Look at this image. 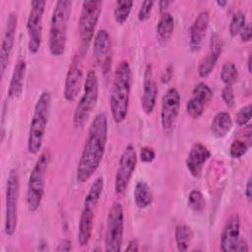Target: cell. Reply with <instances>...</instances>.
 <instances>
[{"label": "cell", "mask_w": 252, "mask_h": 252, "mask_svg": "<svg viewBox=\"0 0 252 252\" xmlns=\"http://www.w3.org/2000/svg\"><path fill=\"white\" fill-rule=\"evenodd\" d=\"M174 32V18L169 12L160 14L156 27L157 42L160 46H166L170 41Z\"/></svg>", "instance_id": "cell-24"}, {"label": "cell", "mask_w": 252, "mask_h": 252, "mask_svg": "<svg viewBox=\"0 0 252 252\" xmlns=\"http://www.w3.org/2000/svg\"><path fill=\"white\" fill-rule=\"evenodd\" d=\"M173 72H174V68L172 64H168L165 69L163 70L161 76H160V82L162 84H167L170 82V80L172 79L173 76Z\"/></svg>", "instance_id": "cell-39"}, {"label": "cell", "mask_w": 252, "mask_h": 252, "mask_svg": "<svg viewBox=\"0 0 252 252\" xmlns=\"http://www.w3.org/2000/svg\"><path fill=\"white\" fill-rule=\"evenodd\" d=\"M188 207L196 214H202L206 208V200L203 193L198 189H193L188 195Z\"/></svg>", "instance_id": "cell-31"}, {"label": "cell", "mask_w": 252, "mask_h": 252, "mask_svg": "<svg viewBox=\"0 0 252 252\" xmlns=\"http://www.w3.org/2000/svg\"><path fill=\"white\" fill-rule=\"evenodd\" d=\"M20 196V176L16 168H11L6 182L4 231L12 236L18 226V204Z\"/></svg>", "instance_id": "cell-8"}, {"label": "cell", "mask_w": 252, "mask_h": 252, "mask_svg": "<svg viewBox=\"0 0 252 252\" xmlns=\"http://www.w3.org/2000/svg\"><path fill=\"white\" fill-rule=\"evenodd\" d=\"M71 11L72 1L70 0H58L53 7L48 33V50L54 57H59L65 52Z\"/></svg>", "instance_id": "cell-3"}, {"label": "cell", "mask_w": 252, "mask_h": 252, "mask_svg": "<svg viewBox=\"0 0 252 252\" xmlns=\"http://www.w3.org/2000/svg\"><path fill=\"white\" fill-rule=\"evenodd\" d=\"M172 2L169 1V0H160L158 2V8H159V11H160V14L163 13V12H166V9L168 8V6L171 4Z\"/></svg>", "instance_id": "cell-44"}, {"label": "cell", "mask_w": 252, "mask_h": 252, "mask_svg": "<svg viewBox=\"0 0 252 252\" xmlns=\"http://www.w3.org/2000/svg\"><path fill=\"white\" fill-rule=\"evenodd\" d=\"M155 4V1L153 0H146L143 1L141 4V7L138 11V19L139 21H146L151 17V13L153 10V6Z\"/></svg>", "instance_id": "cell-35"}, {"label": "cell", "mask_w": 252, "mask_h": 252, "mask_svg": "<svg viewBox=\"0 0 252 252\" xmlns=\"http://www.w3.org/2000/svg\"><path fill=\"white\" fill-rule=\"evenodd\" d=\"M111 49V38L108 32L100 29L96 32L93 39V51L95 59L102 63V68L107 71L110 66L109 52Z\"/></svg>", "instance_id": "cell-21"}, {"label": "cell", "mask_w": 252, "mask_h": 252, "mask_svg": "<svg viewBox=\"0 0 252 252\" xmlns=\"http://www.w3.org/2000/svg\"><path fill=\"white\" fill-rule=\"evenodd\" d=\"M158 84L154 76L153 66L148 64L144 71L143 79V94L141 97V106L143 111L150 115L156 106L158 96Z\"/></svg>", "instance_id": "cell-16"}, {"label": "cell", "mask_w": 252, "mask_h": 252, "mask_svg": "<svg viewBox=\"0 0 252 252\" xmlns=\"http://www.w3.org/2000/svg\"><path fill=\"white\" fill-rule=\"evenodd\" d=\"M244 194H245L246 200L250 203L251 200H252V186H251V177H250V176L248 177V179H247V181H246Z\"/></svg>", "instance_id": "cell-41"}, {"label": "cell", "mask_w": 252, "mask_h": 252, "mask_svg": "<svg viewBox=\"0 0 252 252\" xmlns=\"http://www.w3.org/2000/svg\"><path fill=\"white\" fill-rule=\"evenodd\" d=\"M83 58L84 56L78 51L75 53L69 64L63 90V95L67 101H73L84 86Z\"/></svg>", "instance_id": "cell-13"}, {"label": "cell", "mask_w": 252, "mask_h": 252, "mask_svg": "<svg viewBox=\"0 0 252 252\" xmlns=\"http://www.w3.org/2000/svg\"><path fill=\"white\" fill-rule=\"evenodd\" d=\"M249 250V247H248V244L245 240L243 239H239L238 241V244L235 248V251H239V252H247Z\"/></svg>", "instance_id": "cell-43"}, {"label": "cell", "mask_w": 252, "mask_h": 252, "mask_svg": "<svg viewBox=\"0 0 252 252\" xmlns=\"http://www.w3.org/2000/svg\"><path fill=\"white\" fill-rule=\"evenodd\" d=\"M156 158V152L150 146H144L140 150V159L145 163H150Z\"/></svg>", "instance_id": "cell-37"}, {"label": "cell", "mask_w": 252, "mask_h": 252, "mask_svg": "<svg viewBox=\"0 0 252 252\" xmlns=\"http://www.w3.org/2000/svg\"><path fill=\"white\" fill-rule=\"evenodd\" d=\"M216 4H217L219 7L223 8V7H225V6H226L227 1H225V0H218V1L216 2Z\"/></svg>", "instance_id": "cell-45"}, {"label": "cell", "mask_w": 252, "mask_h": 252, "mask_svg": "<svg viewBox=\"0 0 252 252\" xmlns=\"http://www.w3.org/2000/svg\"><path fill=\"white\" fill-rule=\"evenodd\" d=\"M125 251H131V252L139 251V241H138V239H136V238L131 239L128 242V244L125 248Z\"/></svg>", "instance_id": "cell-42"}, {"label": "cell", "mask_w": 252, "mask_h": 252, "mask_svg": "<svg viewBox=\"0 0 252 252\" xmlns=\"http://www.w3.org/2000/svg\"><path fill=\"white\" fill-rule=\"evenodd\" d=\"M210 23V14L208 11H201L189 29V47L192 52H198L204 42Z\"/></svg>", "instance_id": "cell-18"}, {"label": "cell", "mask_w": 252, "mask_h": 252, "mask_svg": "<svg viewBox=\"0 0 252 252\" xmlns=\"http://www.w3.org/2000/svg\"><path fill=\"white\" fill-rule=\"evenodd\" d=\"M240 38L243 42H249L252 37V27L251 23H246L241 32H239Z\"/></svg>", "instance_id": "cell-38"}, {"label": "cell", "mask_w": 252, "mask_h": 252, "mask_svg": "<svg viewBox=\"0 0 252 252\" xmlns=\"http://www.w3.org/2000/svg\"><path fill=\"white\" fill-rule=\"evenodd\" d=\"M210 158L211 152L206 145L200 142L193 144L185 160V164L189 173L193 177L199 178L202 174L205 163Z\"/></svg>", "instance_id": "cell-17"}, {"label": "cell", "mask_w": 252, "mask_h": 252, "mask_svg": "<svg viewBox=\"0 0 252 252\" xmlns=\"http://www.w3.org/2000/svg\"><path fill=\"white\" fill-rule=\"evenodd\" d=\"M134 2L132 0H118L115 2L113 10V18L119 25L124 24L131 13Z\"/></svg>", "instance_id": "cell-29"}, {"label": "cell", "mask_w": 252, "mask_h": 252, "mask_svg": "<svg viewBox=\"0 0 252 252\" xmlns=\"http://www.w3.org/2000/svg\"><path fill=\"white\" fill-rule=\"evenodd\" d=\"M251 61H252V57H251V55H249L248 59H247V70H248V73H251Z\"/></svg>", "instance_id": "cell-46"}, {"label": "cell", "mask_w": 252, "mask_h": 252, "mask_svg": "<svg viewBox=\"0 0 252 252\" xmlns=\"http://www.w3.org/2000/svg\"><path fill=\"white\" fill-rule=\"evenodd\" d=\"M134 202L140 209H146L150 207L154 202V193L150 185L144 181L139 180L135 184L134 188Z\"/></svg>", "instance_id": "cell-26"}, {"label": "cell", "mask_w": 252, "mask_h": 252, "mask_svg": "<svg viewBox=\"0 0 252 252\" xmlns=\"http://www.w3.org/2000/svg\"><path fill=\"white\" fill-rule=\"evenodd\" d=\"M51 106V94L48 91H43L33 108V113L31 119L27 148L32 155H36L41 150L46 127L48 124L49 112Z\"/></svg>", "instance_id": "cell-4"}, {"label": "cell", "mask_w": 252, "mask_h": 252, "mask_svg": "<svg viewBox=\"0 0 252 252\" xmlns=\"http://www.w3.org/2000/svg\"><path fill=\"white\" fill-rule=\"evenodd\" d=\"M232 124V118L227 111H219L214 115L211 121L210 130L215 138L221 139L231 130Z\"/></svg>", "instance_id": "cell-25"}, {"label": "cell", "mask_w": 252, "mask_h": 252, "mask_svg": "<svg viewBox=\"0 0 252 252\" xmlns=\"http://www.w3.org/2000/svg\"><path fill=\"white\" fill-rule=\"evenodd\" d=\"M103 188H104V178L102 176H98L92 183L88 193L86 194L84 205L94 208L101 196Z\"/></svg>", "instance_id": "cell-28"}, {"label": "cell", "mask_w": 252, "mask_h": 252, "mask_svg": "<svg viewBox=\"0 0 252 252\" xmlns=\"http://www.w3.org/2000/svg\"><path fill=\"white\" fill-rule=\"evenodd\" d=\"M108 137V120L105 112L97 113L92 120L88 136L77 165L76 179L79 183L88 181L96 171L103 158Z\"/></svg>", "instance_id": "cell-1"}, {"label": "cell", "mask_w": 252, "mask_h": 252, "mask_svg": "<svg viewBox=\"0 0 252 252\" xmlns=\"http://www.w3.org/2000/svg\"><path fill=\"white\" fill-rule=\"evenodd\" d=\"M132 85V70L127 60H121L115 68L109 106L115 123H122L128 114L130 92Z\"/></svg>", "instance_id": "cell-2"}, {"label": "cell", "mask_w": 252, "mask_h": 252, "mask_svg": "<svg viewBox=\"0 0 252 252\" xmlns=\"http://www.w3.org/2000/svg\"><path fill=\"white\" fill-rule=\"evenodd\" d=\"M56 251H71L72 250V242L70 239L68 238H65V239H62L59 244L57 245Z\"/></svg>", "instance_id": "cell-40"}, {"label": "cell", "mask_w": 252, "mask_h": 252, "mask_svg": "<svg viewBox=\"0 0 252 252\" xmlns=\"http://www.w3.org/2000/svg\"><path fill=\"white\" fill-rule=\"evenodd\" d=\"M213 98V91L205 82H199L192 90V95L186 102V112L192 119L200 118Z\"/></svg>", "instance_id": "cell-14"}, {"label": "cell", "mask_w": 252, "mask_h": 252, "mask_svg": "<svg viewBox=\"0 0 252 252\" xmlns=\"http://www.w3.org/2000/svg\"><path fill=\"white\" fill-rule=\"evenodd\" d=\"M98 77L94 70L88 71L83 86V94L73 112V125L81 129L89 120L98 99Z\"/></svg>", "instance_id": "cell-6"}, {"label": "cell", "mask_w": 252, "mask_h": 252, "mask_svg": "<svg viewBox=\"0 0 252 252\" xmlns=\"http://www.w3.org/2000/svg\"><path fill=\"white\" fill-rule=\"evenodd\" d=\"M102 8L100 0H86L82 3V9L78 22L80 37V53L85 56L94 36V31Z\"/></svg>", "instance_id": "cell-7"}, {"label": "cell", "mask_w": 252, "mask_h": 252, "mask_svg": "<svg viewBox=\"0 0 252 252\" xmlns=\"http://www.w3.org/2000/svg\"><path fill=\"white\" fill-rule=\"evenodd\" d=\"M94 208L84 205V208L80 216V220L78 224V235H77V240L81 247L87 246L92 238L93 229H94Z\"/></svg>", "instance_id": "cell-22"}, {"label": "cell", "mask_w": 252, "mask_h": 252, "mask_svg": "<svg viewBox=\"0 0 252 252\" xmlns=\"http://www.w3.org/2000/svg\"><path fill=\"white\" fill-rule=\"evenodd\" d=\"M252 115V105L251 103H248L241 108L235 113L234 116V121L237 126H245L251 119Z\"/></svg>", "instance_id": "cell-34"}, {"label": "cell", "mask_w": 252, "mask_h": 252, "mask_svg": "<svg viewBox=\"0 0 252 252\" xmlns=\"http://www.w3.org/2000/svg\"><path fill=\"white\" fill-rule=\"evenodd\" d=\"M45 5L46 2L44 0H34L31 2V9L27 20V32L29 51L32 54H36L41 45Z\"/></svg>", "instance_id": "cell-10"}, {"label": "cell", "mask_w": 252, "mask_h": 252, "mask_svg": "<svg viewBox=\"0 0 252 252\" xmlns=\"http://www.w3.org/2000/svg\"><path fill=\"white\" fill-rule=\"evenodd\" d=\"M246 15L243 11L241 10H237L236 12H234L232 14V17L230 19L229 22V26H228V30H229V33L231 36H236L237 34H239V32H241V30L243 29V27L246 24Z\"/></svg>", "instance_id": "cell-32"}, {"label": "cell", "mask_w": 252, "mask_h": 252, "mask_svg": "<svg viewBox=\"0 0 252 252\" xmlns=\"http://www.w3.org/2000/svg\"><path fill=\"white\" fill-rule=\"evenodd\" d=\"M17 26H18V15L16 12L12 11L9 13L7 17L4 32H3V36H2V42H1V50H0L1 77H3L4 75V72L8 66L10 55L13 51L15 38H16Z\"/></svg>", "instance_id": "cell-15"}, {"label": "cell", "mask_w": 252, "mask_h": 252, "mask_svg": "<svg viewBox=\"0 0 252 252\" xmlns=\"http://www.w3.org/2000/svg\"><path fill=\"white\" fill-rule=\"evenodd\" d=\"M220 78L224 86H232L238 79V70L235 64L231 61L223 63L220 68Z\"/></svg>", "instance_id": "cell-30"}, {"label": "cell", "mask_w": 252, "mask_h": 252, "mask_svg": "<svg viewBox=\"0 0 252 252\" xmlns=\"http://www.w3.org/2000/svg\"><path fill=\"white\" fill-rule=\"evenodd\" d=\"M194 233L190 226L185 223H179L174 229V238L179 251H187L193 240Z\"/></svg>", "instance_id": "cell-27"}, {"label": "cell", "mask_w": 252, "mask_h": 252, "mask_svg": "<svg viewBox=\"0 0 252 252\" xmlns=\"http://www.w3.org/2000/svg\"><path fill=\"white\" fill-rule=\"evenodd\" d=\"M124 233V213L122 204L118 201L111 205L105 224L104 246L105 251L118 252L121 250Z\"/></svg>", "instance_id": "cell-9"}, {"label": "cell", "mask_w": 252, "mask_h": 252, "mask_svg": "<svg viewBox=\"0 0 252 252\" xmlns=\"http://www.w3.org/2000/svg\"><path fill=\"white\" fill-rule=\"evenodd\" d=\"M240 239V218L234 214L228 218L220 233V250L223 252L235 251Z\"/></svg>", "instance_id": "cell-20"}, {"label": "cell", "mask_w": 252, "mask_h": 252, "mask_svg": "<svg viewBox=\"0 0 252 252\" xmlns=\"http://www.w3.org/2000/svg\"><path fill=\"white\" fill-rule=\"evenodd\" d=\"M221 98L226 106L232 107L235 103V95L232 86H224L221 89Z\"/></svg>", "instance_id": "cell-36"}, {"label": "cell", "mask_w": 252, "mask_h": 252, "mask_svg": "<svg viewBox=\"0 0 252 252\" xmlns=\"http://www.w3.org/2000/svg\"><path fill=\"white\" fill-rule=\"evenodd\" d=\"M222 51V41L220 36L215 32L211 36L209 51L206 56L202 58L198 65V74L201 78L208 77L215 69L217 62Z\"/></svg>", "instance_id": "cell-19"}, {"label": "cell", "mask_w": 252, "mask_h": 252, "mask_svg": "<svg viewBox=\"0 0 252 252\" xmlns=\"http://www.w3.org/2000/svg\"><path fill=\"white\" fill-rule=\"evenodd\" d=\"M27 70V62L24 58H19L14 66L9 87L7 90L8 98H17L21 96L24 89V82Z\"/></svg>", "instance_id": "cell-23"}, {"label": "cell", "mask_w": 252, "mask_h": 252, "mask_svg": "<svg viewBox=\"0 0 252 252\" xmlns=\"http://www.w3.org/2000/svg\"><path fill=\"white\" fill-rule=\"evenodd\" d=\"M137 153L135 147L129 144L125 147L121 154L118 167L114 178V191L118 195H122L128 188L131 177L137 165Z\"/></svg>", "instance_id": "cell-11"}, {"label": "cell", "mask_w": 252, "mask_h": 252, "mask_svg": "<svg viewBox=\"0 0 252 252\" xmlns=\"http://www.w3.org/2000/svg\"><path fill=\"white\" fill-rule=\"evenodd\" d=\"M181 95L176 88H169L162 95L160 106V125L164 135H170L180 111Z\"/></svg>", "instance_id": "cell-12"}, {"label": "cell", "mask_w": 252, "mask_h": 252, "mask_svg": "<svg viewBox=\"0 0 252 252\" xmlns=\"http://www.w3.org/2000/svg\"><path fill=\"white\" fill-rule=\"evenodd\" d=\"M50 158L51 156L49 151L46 150L42 152L31 170L27 186L26 202L29 211L32 213L38 210L43 200L46 184V173L50 163Z\"/></svg>", "instance_id": "cell-5"}, {"label": "cell", "mask_w": 252, "mask_h": 252, "mask_svg": "<svg viewBox=\"0 0 252 252\" xmlns=\"http://www.w3.org/2000/svg\"><path fill=\"white\" fill-rule=\"evenodd\" d=\"M250 147L245 140H234L229 147V156L232 158H240L248 152Z\"/></svg>", "instance_id": "cell-33"}]
</instances>
